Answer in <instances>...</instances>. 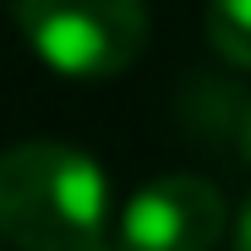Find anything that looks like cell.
I'll return each mask as SVG.
<instances>
[{"label": "cell", "mask_w": 251, "mask_h": 251, "mask_svg": "<svg viewBox=\"0 0 251 251\" xmlns=\"http://www.w3.org/2000/svg\"><path fill=\"white\" fill-rule=\"evenodd\" d=\"M109 175L71 142H17L0 153V240L17 251H99Z\"/></svg>", "instance_id": "6da1fadb"}, {"label": "cell", "mask_w": 251, "mask_h": 251, "mask_svg": "<svg viewBox=\"0 0 251 251\" xmlns=\"http://www.w3.org/2000/svg\"><path fill=\"white\" fill-rule=\"evenodd\" d=\"M17 27L50 71L104 82L148 50V0H17Z\"/></svg>", "instance_id": "7a4b0ae2"}, {"label": "cell", "mask_w": 251, "mask_h": 251, "mask_svg": "<svg viewBox=\"0 0 251 251\" xmlns=\"http://www.w3.org/2000/svg\"><path fill=\"white\" fill-rule=\"evenodd\" d=\"M229 202L202 175H158L120 213V251H219Z\"/></svg>", "instance_id": "3957f363"}, {"label": "cell", "mask_w": 251, "mask_h": 251, "mask_svg": "<svg viewBox=\"0 0 251 251\" xmlns=\"http://www.w3.org/2000/svg\"><path fill=\"white\" fill-rule=\"evenodd\" d=\"M207 44L235 71H251V0H207Z\"/></svg>", "instance_id": "277c9868"}, {"label": "cell", "mask_w": 251, "mask_h": 251, "mask_svg": "<svg viewBox=\"0 0 251 251\" xmlns=\"http://www.w3.org/2000/svg\"><path fill=\"white\" fill-rule=\"evenodd\" d=\"M240 158H246V170H251V99H246V115H240Z\"/></svg>", "instance_id": "5b68a950"}, {"label": "cell", "mask_w": 251, "mask_h": 251, "mask_svg": "<svg viewBox=\"0 0 251 251\" xmlns=\"http://www.w3.org/2000/svg\"><path fill=\"white\" fill-rule=\"evenodd\" d=\"M235 251H251V207H246L240 224H235Z\"/></svg>", "instance_id": "8992f818"}]
</instances>
